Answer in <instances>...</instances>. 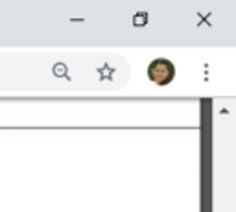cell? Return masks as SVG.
Masks as SVG:
<instances>
[{"label":"cell","mask_w":236,"mask_h":212,"mask_svg":"<svg viewBox=\"0 0 236 212\" xmlns=\"http://www.w3.org/2000/svg\"><path fill=\"white\" fill-rule=\"evenodd\" d=\"M175 65L164 57H157L148 65V78L157 85H170L175 78Z\"/></svg>","instance_id":"1"}]
</instances>
